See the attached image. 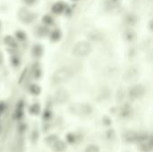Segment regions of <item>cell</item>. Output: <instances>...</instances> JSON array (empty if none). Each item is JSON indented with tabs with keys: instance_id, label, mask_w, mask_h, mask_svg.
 <instances>
[{
	"instance_id": "4",
	"label": "cell",
	"mask_w": 153,
	"mask_h": 152,
	"mask_svg": "<svg viewBox=\"0 0 153 152\" xmlns=\"http://www.w3.org/2000/svg\"><path fill=\"white\" fill-rule=\"evenodd\" d=\"M141 149L144 152H150L152 149V143H151V140H146V144H144V145L141 146Z\"/></svg>"
},
{
	"instance_id": "5",
	"label": "cell",
	"mask_w": 153,
	"mask_h": 152,
	"mask_svg": "<svg viewBox=\"0 0 153 152\" xmlns=\"http://www.w3.org/2000/svg\"><path fill=\"white\" fill-rule=\"evenodd\" d=\"M66 148V144H64L63 141H56L55 143V149L56 151H62Z\"/></svg>"
},
{
	"instance_id": "1",
	"label": "cell",
	"mask_w": 153,
	"mask_h": 152,
	"mask_svg": "<svg viewBox=\"0 0 153 152\" xmlns=\"http://www.w3.org/2000/svg\"><path fill=\"white\" fill-rule=\"evenodd\" d=\"M74 74V71L69 66H64L55 72V74L52 77V82L55 85L62 84L70 80Z\"/></svg>"
},
{
	"instance_id": "2",
	"label": "cell",
	"mask_w": 153,
	"mask_h": 152,
	"mask_svg": "<svg viewBox=\"0 0 153 152\" xmlns=\"http://www.w3.org/2000/svg\"><path fill=\"white\" fill-rule=\"evenodd\" d=\"M91 49V45L85 42V41H81L75 44V46L72 49V54L77 57H84L90 53Z\"/></svg>"
},
{
	"instance_id": "3",
	"label": "cell",
	"mask_w": 153,
	"mask_h": 152,
	"mask_svg": "<svg viewBox=\"0 0 153 152\" xmlns=\"http://www.w3.org/2000/svg\"><path fill=\"white\" fill-rule=\"evenodd\" d=\"M143 91H144V90L141 86H135L131 90L130 93H131V96H133V97L138 98L143 94Z\"/></svg>"
},
{
	"instance_id": "8",
	"label": "cell",
	"mask_w": 153,
	"mask_h": 152,
	"mask_svg": "<svg viewBox=\"0 0 153 152\" xmlns=\"http://www.w3.org/2000/svg\"><path fill=\"white\" fill-rule=\"evenodd\" d=\"M56 141H58V138H56V136H50V137H48L47 139V142L48 144H55Z\"/></svg>"
},
{
	"instance_id": "7",
	"label": "cell",
	"mask_w": 153,
	"mask_h": 152,
	"mask_svg": "<svg viewBox=\"0 0 153 152\" xmlns=\"http://www.w3.org/2000/svg\"><path fill=\"white\" fill-rule=\"evenodd\" d=\"M125 139L127 141H136V133L134 132H129L125 135Z\"/></svg>"
},
{
	"instance_id": "6",
	"label": "cell",
	"mask_w": 153,
	"mask_h": 152,
	"mask_svg": "<svg viewBox=\"0 0 153 152\" xmlns=\"http://www.w3.org/2000/svg\"><path fill=\"white\" fill-rule=\"evenodd\" d=\"M99 151H100V149L96 145H90L85 149V152H99Z\"/></svg>"
}]
</instances>
